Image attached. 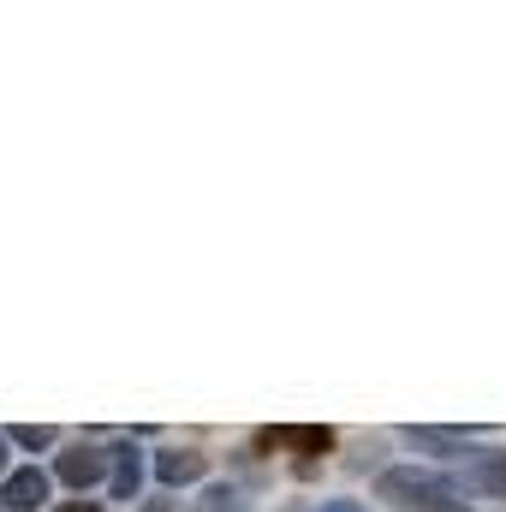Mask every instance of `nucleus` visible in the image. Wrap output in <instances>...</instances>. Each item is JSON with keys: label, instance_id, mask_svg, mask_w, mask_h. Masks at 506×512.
Masks as SVG:
<instances>
[{"label": "nucleus", "instance_id": "obj_2", "mask_svg": "<svg viewBox=\"0 0 506 512\" xmlns=\"http://www.w3.org/2000/svg\"><path fill=\"white\" fill-rule=\"evenodd\" d=\"M459 483L471 501H506V447H471L459 459Z\"/></svg>", "mask_w": 506, "mask_h": 512}, {"label": "nucleus", "instance_id": "obj_3", "mask_svg": "<svg viewBox=\"0 0 506 512\" xmlns=\"http://www.w3.org/2000/svg\"><path fill=\"white\" fill-rule=\"evenodd\" d=\"M48 489H54V483H48L42 465H18V471L0 483V507L6 512H36L42 501H48Z\"/></svg>", "mask_w": 506, "mask_h": 512}, {"label": "nucleus", "instance_id": "obj_6", "mask_svg": "<svg viewBox=\"0 0 506 512\" xmlns=\"http://www.w3.org/2000/svg\"><path fill=\"white\" fill-rule=\"evenodd\" d=\"M108 489H114V501H137V489H143V453L137 447H114V477H108Z\"/></svg>", "mask_w": 506, "mask_h": 512}, {"label": "nucleus", "instance_id": "obj_13", "mask_svg": "<svg viewBox=\"0 0 506 512\" xmlns=\"http://www.w3.org/2000/svg\"><path fill=\"white\" fill-rule=\"evenodd\" d=\"M143 512H179V501H173V495H161V501H149Z\"/></svg>", "mask_w": 506, "mask_h": 512}, {"label": "nucleus", "instance_id": "obj_5", "mask_svg": "<svg viewBox=\"0 0 506 512\" xmlns=\"http://www.w3.org/2000/svg\"><path fill=\"white\" fill-rule=\"evenodd\" d=\"M203 471H209V453H197V447H167V453H155L161 489H185V483H197Z\"/></svg>", "mask_w": 506, "mask_h": 512}, {"label": "nucleus", "instance_id": "obj_8", "mask_svg": "<svg viewBox=\"0 0 506 512\" xmlns=\"http://www.w3.org/2000/svg\"><path fill=\"white\" fill-rule=\"evenodd\" d=\"M6 441L24 447V453H48V447L60 441V429H54V423H18V429H6Z\"/></svg>", "mask_w": 506, "mask_h": 512}, {"label": "nucleus", "instance_id": "obj_14", "mask_svg": "<svg viewBox=\"0 0 506 512\" xmlns=\"http://www.w3.org/2000/svg\"><path fill=\"white\" fill-rule=\"evenodd\" d=\"M6 447H12V441H6V435H0V483H6V477H12V471H6Z\"/></svg>", "mask_w": 506, "mask_h": 512}, {"label": "nucleus", "instance_id": "obj_4", "mask_svg": "<svg viewBox=\"0 0 506 512\" xmlns=\"http://www.w3.org/2000/svg\"><path fill=\"white\" fill-rule=\"evenodd\" d=\"M54 477L84 495V489H96V483L108 477V453H102V447H72V453L54 459Z\"/></svg>", "mask_w": 506, "mask_h": 512}, {"label": "nucleus", "instance_id": "obj_1", "mask_svg": "<svg viewBox=\"0 0 506 512\" xmlns=\"http://www.w3.org/2000/svg\"><path fill=\"white\" fill-rule=\"evenodd\" d=\"M376 501H387L393 512H477L459 477H441L423 465H387L376 477Z\"/></svg>", "mask_w": 506, "mask_h": 512}, {"label": "nucleus", "instance_id": "obj_12", "mask_svg": "<svg viewBox=\"0 0 506 512\" xmlns=\"http://www.w3.org/2000/svg\"><path fill=\"white\" fill-rule=\"evenodd\" d=\"M316 512H364V507H358V501H322Z\"/></svg>", "mask_w": 506, "mask_h": 512}, {"label": "nucleus", "instance_id": "obj_9", "mask_svg": "<svg viewBox=\"0 0 506 512\" xmlns=\"http://www.w3.org/2000/svg\"><path fill=\"white\" fill-rule=\"evenodd\" d=\"M280 441H292L304 453H328L334 447V429H280Z\"/></svg>", "mask_w": 506, "mask_h": 512}, {"label": "nucleus", "instance_id": "obj_11", "mask_svg": "<svg viewBox=\"0 0 506 512\" xmlns=\"http://www.w3.org/2000/svg\"><path fill=\"white\" fill-rule=\"evenodd\" d=\"M54 512H102V501H84V495H78V501H60Z\"/></svg>", "mask_w": 506, "mask_h": 512}, {"label": "nucleus", "instance_id": "obj_10", "mask_svg": "<svg viewBox=\"0 0 506 512\" xmlns=\"http://www.w3.org/2000/svg\"><path fill=\"white\" fill-rule=\"evenodd\" d=\"M203 512H251V501H245L239 489H221V483H215V489L203 495Z\"/></svg>", "mask_w": 506, "mask_h": 512}, {"label": "nucleus", "instance_id": "obj_7", "mask_svg": "<svg viewBox=\"0 0 506 512\" xmlns=\"http://www.w3.org/2000/svg\"><path fill=\"white\" fill-rule=\"evenodd\" d=\"M405 441H411V447H429V453H441V459H465V453H471V441H465L459 429H429V423H411Z\"/></svg>", "mask_w": 506, "mask_h": 512}]
</instances>
